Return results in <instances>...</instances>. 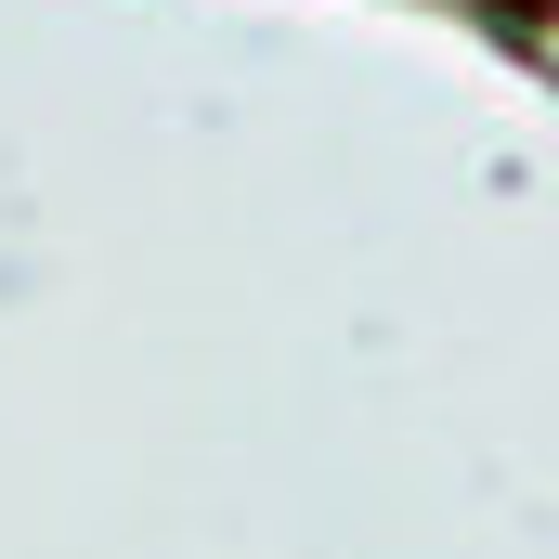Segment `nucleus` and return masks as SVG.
Listing matches in <instances>:
<instances>
[]
</instances>
